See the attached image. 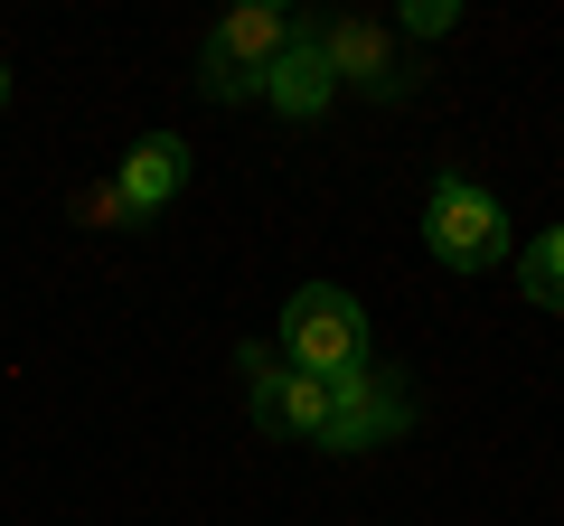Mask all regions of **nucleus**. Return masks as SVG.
<instances>
[{
	"instance_id": "nucleus-1",
	"label": "nucleus",
	"mask_w": 564,
	"mask_h": 526,
	"mask_svg": "<svg viewBox=\"0 0 564 526\" xmlns=\"http://www.w3.org/2000/svg\"><path fill=\"white\" fill-rule=\"evenodd\" d=\"M282 366H302V376H358L367 366V310L358 292L339 283H302L292 302H282Z\"/></svg>"
},
{
	"instance_id": "nucleus-2",
	"label": "nucleus",
	"mask_w": 564,
	"mask_h": 526,
	"mask_svg": "<svg viewBox=\"0 0 564 526\" xmlns=\"http://www.w3.org/2000/svg\"><path fill=\"white\" fill-rule=\"evenodd\" d=\"M292 10H273V0H245V10H226L217 29H207V47H198V85L217 103H245V95H263V76L282 66V47H292Z\"/></svg>"
},
{
	"instance_id": "nucleus-3",
	"label": "nucleus",
	"mask_w": 564,
	"mask_h": 526,
	"mask_svg": "<svg viewBox=\"0 0 564 526\" xmlns=\"http://www.w3.org/2000/svg\"><path fill=\"white\" fill-rule=\"evenodd\" d=\"M423 244H433L443 273H489V263H508V207L489 198L480 179L443 169L433 198H423Z\"/></svg>"
},
{
	"instance_id": "nucleus-4",
	"label": "nucleus",
	"mask_w": 564,
	"mask_h": 526,
	"mask_svg": "<svg viewBox=\"0 0 564 526\" xmlns=\"http://www.w3.org/2000/svg\"><path fill=\"white\" fill-rule=\"evenodd\" d=\"M311 29H321V57H329V76H339V95H367V103H404L414 95V57H404L377 20L339 10V20H311Z\"/></svg>"
},
{
	"instance_id": "nucleus-5",
	"label": "nucleus",
	"mask_w": 564,
	"mask_h": 526,
	"mask_svg": "<svg viewBox=\"0 0 564 526\" xmlns=\"http://www.w3.org/2000/svg\"><path fill=\"white\" fill-rule=\"evenodd\" d=\"M404 424H414V385H404L395 366L367 358L358 376L329 385V432H321V451H377V442H395Z\"/></svg>"
},
{
	"instance_id": "nucleus-6",
	"label": "nucleus",
	"mask_w": 564,
	"mask_h": 526,
	"mask_svg": "<svg viewBox=\"0 0 564 526\" xmlns=\"http://www.w3.org/2000/svg\"><path fill=\"white\" fill-rule=\"evenodd\" d=\"M245 366H254V424L263 432H282V442H321L329 432V376H282L263 348H245Z\"/></svg>"
},
{
	"instance_id": "nucleus-7",
	"label": "nucleus",
	"mask_w": 564,
	"mask_h": 526,
	"mask_svg": "<svg viewBox=\"0 0 564 526\" xmlns=\"http://www.w3.org/2000/svg\"><path fill=\"white\" fill-rule=\"evenodd\" d=\"M263 103H273L282 122H321L329 103H339V76H329V57H321V29H292V47H282V66L263 76Z\"/></svg>"
},
{
	"instance_id": "nucleus-8",
	"label": "nucleus",
	"mask_w": 564,
	"mask_h": 526,
	"mask_svg": "<svg viewBox=\"0 0 564 526\" xmlns=\"http://www.w3.org/2000/svg\"><path fill=\"white\" fill-rule=\"evenodd\" d=\"M113 188H122V207H132V217H161V207L188 188V142H180V132H141V142L122 151Z\"/></svg>"
},
{
	"instance_id": "nucleus-9",
	"label": "nucleus",
	"mask_w": 564,
	"mask_h": 526,
	"mask_svg": "<svg viewBox=\"0 0 564 526\" xmlns=\"http://www.w3.org/2000/svg\"><path fill=\"white\" fill-rule=\"evenodd\" d=\"M518 292L536 310H564V226H545V235L518 254Z\"/></svg>"
},
{
	"instance_id": "nucleus-10",
	"label": "nucleus",
	"mask_w": 564,
	"mask_h": 526,
	"mask_svg": "<svg viewBox=\"0 0 564 526\" xmlns=\"http://www.w3.org/2000/svg\"><path fill=\"white\" fill-rule=\"evenodd\" d=\"M462 29V0H404V39H443Z\"/></svg>"
},
{
	"instance_id": "nucleus-11",
	"label": "nucleus",
	"mask_w": 564,
	"mask_h": 526,
	"mask_svg": "<svg viewBox=\"0 0 564 526\" xmlns=\"http://www.w3.org/2000/svg\"><path fill=\"white\" fill-rule=\"evenodd\" d=\"M85 217H95V226H141V217H132V207H122V188H113V179H104V188H95V198H85Z\"/></svg>"
},
{
	"instance_id": "nucleus-12",
	"label": "nucleus",
	"mask_w": 564,
	"mask_h": 526,
	"mask_svg": "<svg viewBox=\"0 0 564 526\" xmlns=\"http://www.w3.org/2000/svg\"><path fill=\"white\" fill-rule=\"evenodd\" d=\"M0 103H10V57H0Z\"/></svg>"
}]
</instances>
